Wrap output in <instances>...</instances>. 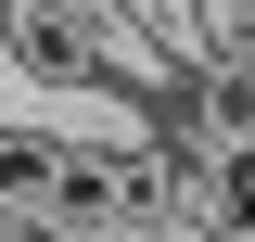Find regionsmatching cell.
Here are the masks:
<instances>
[{
  "label": "cell",
  "mask_w": 255,
  "mask_h": 242,
  "mask_svg": "<svg viewBox=\"0 0 255 242\" xmlns=\"http://www.w3.org/2000/svg\"><path fill=\"white\" fill-rule=\"evenodd\" d=\"M204 217L217 242H255V140H204Z\"/></svg>",
  "instance_id": "cell-1"
}]
</instances>
